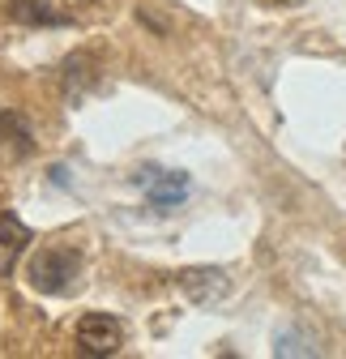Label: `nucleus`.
Returning <instances> with one entry per match:
<instances>
[{
  "label": "nucleus",
  "mask_w": 346,
  "mask_h": 359,
  "mask_svg": "<svg viewBox=\"0 0 346 359\" xmlns=\"http://www.w3.org/2000/svg\"><path fill=\"white\" fill-rule=\"evenodd\" d=\"M77 351L81 355H95V359H107V355H120L124 351V325L107 312H90V317L77 321Z\"/></svg>",
  "instance_id": "nucleus-2"
},
{
  "label": "nucleus",
  "mask_w": 346,
  "mask_h": 359,
  "mask_svg": "<svg viewBox=\"0 0 346 359\" xmlns=\"http://www.w3.org/2000/svg\"><path fill=\"white\" fill-rule=\"evenodd\" d=\"M278 355H312V346L304 342V338H291V334H278V346H274Z\"/></svg>",
  "instance_id": "nucleus-7"
},
{
  "label": "nucleus",
  "mask_w": 346,
  "mask_h": 359,
  "mask_svg": "<svg viewBox=\"0 0 346 359\" xmlns=\"http://www.w3.org/2000/svg\"><path fill=\"white\" fill-rule=\"evenodd\" d=\"M34 244V231L13 214V210H0V278H9L18 261L26 257V248Z\"/></svg>",
  "instance_id": "nucleus-4"
},
{
  "label": "nucleus",
  "mask_w": 346,
  "mask_h": 359,
  "mask_svg": "<svg viewBox=\"0 0 346 359\" xmlns=\"http://www.w3.org/2000/svg\"><path fill=\"white\" fill-rule=\"evenodd\" d=\"M69 5H99V0H69Z\"/></svg>",
  "instance_id": "nucleus-8"
},
{
  "label": "nucleus",
  "mask_w": 346,
  "mask_h": 359,
  "mask_svg": "<svg viewBox=\"0 0 346 359\" xmlns=\"http://www.w3.org/2000/svg\"><path fill=\"white\" fill-rule=\"evenodd\" d=\"M133 180H137V184L146 189V197H150V205H154V210H176V205L188 197V175H184V171L141 167Z\"/></svg>",
  "instance_id": "nucleus-3"
},
{
  "label": "nucleus",
  "mask_w": 346,
  "mask_h": 359,
  "mask_svg": "<svg viewBox=\"0 0 346 359\" xmlns=\"http://www.w3.org/2000/svg\"><path fill=\"white\" fill-rule=\"evenodd\" d=\"M26 278L39 295H64L73 287V278H81V252L69 244H48L43 252L30 257Z\"/></svg>",
  "instance_id": "nucleus-1"
},
{
  "label": "nucleus",
  "mask_w": 346,
  "mask_h": 359,
  "mask_svg": "<svg viewBox=\"0 0 346 359\" xmlns=\"http://www.w3.org/2000/svg\"><path fill=\"white\" fill-rule=\"evenodd\" d=\"M180 291L193 304H214V299H223L231 291V278H227V269L201 265V269H184V274H180Z\"/></svg>",
  "instance_id": "nucleus-5"
},
{
  "label": "nucleus",
  "mask_w": 346,
  "mask_h": 359,
  "mask_svg": "<svg viewBox=\"0 0 346 359\" xmlns=\"http://www.w3.org/2000/svg\"><path fill=\"white\" fill-rule=\"evenodd\" d=\"M9 9H13V18L18 22H30V26H43V22H60L43 0H9Z\"/></svg>",
  "instance_id": "nucleus-6"
}]
</instances>
